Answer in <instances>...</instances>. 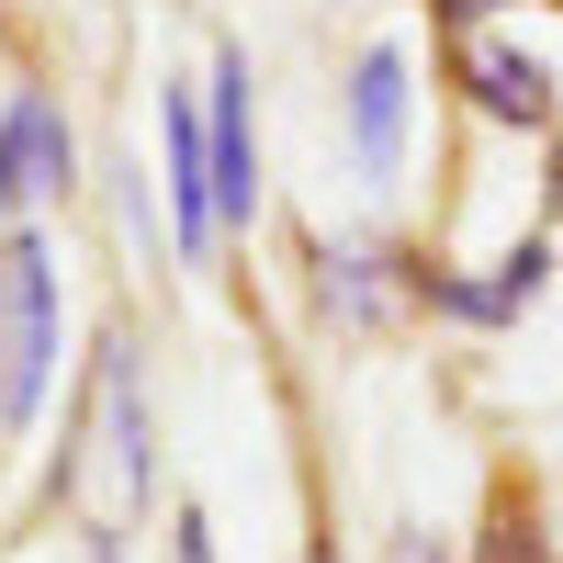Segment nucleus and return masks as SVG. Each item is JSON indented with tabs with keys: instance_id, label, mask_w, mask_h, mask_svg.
<instances>
[{
	"instance_id": "obj_1",
	"label": "nucleus",
	"mask_w": 563,
	"mask_h": 563,
	"mask_svg": "<svg viewBox=\"0 0 563 563\" xmlns=\"http://www.w3.org/2000/svg\"><path fill=\"white\" fill-rule=\"evenodd\" d=\"M45 372H57V260L34 225L0 238V429H34Z\"/></svg>"
},
{
	"instance_id": "obj_2",
	"label": "nucleus",
	"mask_w": 563,
	"mask_h": 563,
	"mask_svg": "<svg viewBox=\"0 0 563 563\" xmlns=\"http://www.w3.org/2000/svg\"><path fill=\"white\" fill-rule=\"evenodd\" d=\"M316 305L350 339H384L395 316H429V249H384V238H316Z\"/></svg>"
},
{
	"instance_id": "obj_3",
	"label": "nucleus",
	"mask_w": 563,
	"mask_h": 563,
	"mask_svg": "<svg viewBox=\"0 0 563 563\" xmlns=\"http://www.w3.org/2000/svg\"><path fill=\"white\" fill-rule=\"evenodd\" d=\"M158 192H169V249L180 260H214L225 249V214H214V124H203V90L169 79L158 102Z\"/></svg>"
},
{
	"instance_id": "obj_4",
	"label": "nucleus",
	"mask_w": 563,
	"mask_h": 563,
	"mask_svg": "<svg viewBox=\"0 0 563 563\" xmlns=\"http://www.w3.org/2000/svg\"><path fill=\"white\" fill-rule=\"evenodd\" d=\"M68 180H79V135H68V113L23 79L12 102H0V238H12L34 203H68Z\"/></svg>"
},
{
	"instance_id": "obj_5",
	"label": "nucleus",
	"mask_w": 563,
	"mask_h": 563,
	"mask_svg": "<svg viewBox=\"0 0 563 563\" xmlns=\"http://www.w3.org/2000/svg\"><path fill=\"white\" fill-rule=\"evenodd\" d=\"M203 124H214V214H225V238H249L260 225V102H249V45H214V68H203Z\"/></svg>"
},
{
	"instance_id": "obj_6",
	"label": "nucleus",
	"mask_w": 563,
	"mask_h": 563,
	"mask_svg": "<svg viewBox=\"0 0 563 563\" xmlns=\"http://www.w3.org/2000/svg\"><path fill=\"white\" fill-rule=\"evenodd\" d=\"M451 90H462V102H474L485 124H507V135H552V124H563V90H552V68L530 57V45H507V34L451 45Z\"/></svg>"
},
{
	"instance_id": "obj_7",
	"label": "nucleus",
	"mask_w": 563,
	"mask_h": 563,
	"mask_svg": "<svg viewBox=\"0 0 563 563\" xmlns=\"http://www.w3.org/2000/svg\"><path fill=\"white\" fill-rule=\"evenodd\" d=\"M90 384H102V440H113V474H124V519L158 496V429H147V384H135V350L102 339L90 361Z\"/></svg>"
},
{
	"instance_id": "obj_8",
	"label": "nucleus",
	"mask_w": 563,
	"mask_h": 563,
	"mask_svg": "<svg viewBox=\"0 0 563 563\" xmlns=\"http://www.w3.org/2000/svg\"><path fill=\"white\" fill-rule=\"evenodd\" d=\"M350 158L372 180L406 158V57L395 45H361V68H350Z\"/></svg>"
},
{
	"instance_id": "obj_9",
	"label": "nucleus",
	"mask_w": 563,
	"mask_h": 563,
	"mask_svg": "<svg viewBox=\"0 0 563 563\" xmlns=\"http://www.w3.org/2000/svg\"><path fill=\"white\" fill-rule=\"evenodd\" d=\"M474 563H563V552H552V530H541V496H530L519 474H496L485 530H474Z\"/></svg>"
},
{
	"instance_id": "obj_10",
	"label": "nucleus",
	"mask_w": 563,
	"mask_h": 563,
	"mask_svg": "<svg viewBox=\"0 0 563 563\" xmlns=\"http://www.w3.org/2000/svg\"><path fill=\"white\" fill-rule=\"evenodd\" d=\"M474 282H485V327H519L541 305V282H552V225H530L519 249H496V271H474Z\"/></svg>"
},
{
	"instance_id": "obj_11",
	"label": "nucleus",
	"mask_w": 563,
	"mask_h": 563,
	"mask_svg": "<svg viewBox=\"0 0 563 563\" xmlns=\"http://www.w3.org/2000/svg\"><path fill=\"white\" fill-rule=\"evenodd\" d=\"M496 12H507V0H429V34H440V45H474Z\"/></svg>"
},
{
	"instance_id": "obj_12",
	"label": "nucleus",
	"mask_w": 563,
	"mask_h": 563,
	"mask_svg": "<svg viewBox=\"0 0 563 563\" xmlns=\"http://www.w3.org/2000/svg\"><path fill=\"white\" fill-rule=\"evenodd\" d=\"M169 563H214V530H203V507H180V519H169Z\"/></svg>"
},
{
	"instance_id": "obj_13",
	"label": "nucleus",
	"mask_w": 563,
	"mask_h": 563,
	"mask_svg": "<svg viewBox=\"0 0 563 563\" xmlns=\"http://www.w3.org/2000/svg\"><path fill=\"white\" fill-rule=\"evenodd\" d=\"M541 214H552V225H563V124H552V135H541Z\"/></svg>"
},
{
	"instance_id": "obj_14",
	"label": "nucleus",
	"mask_w": 563,
	"mask_h": 563,
	"mask_svg": "<svg viewBox=\"0 0 563 563\" xmlns=\"http://www.w3.org/2000/svg\"><path fill=\"white\" fill-rule=\"evenodd\" d=\"M384 563H474V552H451V541H429V530H406V541H395Z\"/></svg>"
},
{
	"instance_id": "obj_15",
	"label": "nucleus",
	"mask_w": 563,
	"mask_h": 563,
	"mask_svg": "<svg viewBox=\"0 0 563 563\" xmlns=\"http://www.w3.org/2000/svg\"><path fill=\"white\" fill-rule=\"evenodd\" d=\"M552 12H563V0H552Z\"/></svg>"
},
{
	"instance_id": "obj_16",
	"label": "nucleus",
	"mask_w": 563,
	"mask_h": 563,
	"mask_svg": "<svg viewBox=\"0 0 563 563\" xmlns=\"http://www.w3.org/2000/svg\"><path fill=\"white\" fill-rule=\"evenodd\" d=\"M305 563H316V552H305Z\"/></svg>"
}]
</instances>
